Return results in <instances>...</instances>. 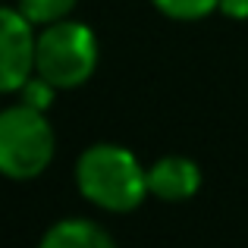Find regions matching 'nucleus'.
<instances>
[{"label": "nucleus", "instance_id": "39448f33", "mask_svg": "<svg viewBox=\"0 0 248 248\" xmlns=\"http://www.w3.org/2000/svg\"><path fill=\"white\" fill-rule=\"evenodd\" d=\"M201 188V167L192 157L182 154H167L148 167V192L154 198L176 204V201L195 198Z\"/></svg>", "mask_w": 248, "mask_h": 248}, {"label": "nucleus", "instance_id": "1a4fd4ad", "mask_svg": "<svg viewBox=\"0 0 248 248\" xmlns=\"http://www.w3.org/2000/svg\"><path fill=\"white\" fill-rule=\"evenodd\" d=\"M57 91H60V88H57L54 82H47L44 76L35 73V76H29V82H25L16 94H19V101H22V104H29V107L44 110V113H47V107L57 101Z\"/></svg>", "mask_w": 248, "mask_h": 248}, {"label": "nucleus", "instance_id": "9d476101", "mask_svg": "<svg viewBox=\"0 0 248 248\" xmlns=\"http://www.w3.org/2000/svg\"><path fill=\"white\" fill-rule=\"evenodd\" d=\"M220 13L242 22V19H248V0H220Z\"/></svg>", "mask_w": 248, "mask_h": 248}, {"label": "nucleus", "instance_id": "f257e3e1", "mask_svg": "<svg viewBox=\"0 0 248 248\" xmlns=\"http://www.w3.org/2000/svg\"><path fill=\"white\" fill-rule=\"evenodd\" d=\"M76 186L82 198L107 214H129L148 198V167L129 148L113 141L88 145L76 160Z\"/></svg>", "mask_w": 248, "mask_h": 248}, {"label": "nucleus", "instance_id": "423d86ee", "mask_svg": "<svg viewBox=\"0 0 248 248\" xmlns=\"http://www.w3.org/2000/svg\"><path fill=\"white\" fill-rule=\"evenodd\" d=\"M116 239L88 217H66L47 226L41 248H110Z\"/></svg>", "mask_w": 248, "mask_h": 248}, {"label": "nucleus", "instance_id": "7ed1b4c3", "mask_svg": "<svg viewBox=\"0 0 248 248\" xmlns=\"http://www.w3.org/2000/svg\"><path fill=\"white\" fill-rule=\"evenodd\" d=\"M97 69V38L85 22L60 19L41 25L35 44V73L60 91L79 88Z\"/></svg>", "mask_w": 248, "mask_h": 248}, {"label": "nucleus", "instance_id": "f03ea898", "mask_svg": "<svg viewBox=\"0 0 248 248\" xmlns=\"http://www.w3.org/2000/svg\"><path fill=\"white\" fill-rule=\"evenodd\" d=\"M54 151L57 135L44 110H35L22 101L0 110V176L3 179H38L50 167Z\"/></svg>", "mask_w": 248, "mask_h": 248}, {"label": "nucleus", "instance_id": "0eeeda50", "mask_svg": "<svg viewBox=\"0 0 248 248\" xmlns=\"http://www.w3.org/2000/svg\"><path fill=\"white\" fill-rule=\"evenodd\" d=\"M79 0H16V6L22 10V16L29 19L31 25H50L60 22V19H69V13L76 10Z\"/></svg>", "mask_w": 248, "mask_h": 248}, {"label": "nucleus", "instance_id": "20e7f679", "mask_svg": "<svg viewBox=\"0 0 248 248\" xmlns=\"http://www.w3.org/2000/svg\"><path fill=\"white\" fill-rule=\"evenodd\" d=\"M35 25L19 6H0V94L19 91L35 73Z\"/></svg>", "mask_w": 248, "mask_h": 248}, {"label": "nucleus", "instance_id": "6e6552de", "mask_svg": "<svg viewBox=\"0 0 248 248\" xmlns=\"http://www.w3.org/2000/svg\"><path fill=\"white\" fill-rule=\"evenodd\" d=\"M151 3L176 22H195V19H204L214 10H220V0H151Z\"/></svg>", "mask_w": 248, "mask_h": 248}]
</instances>
